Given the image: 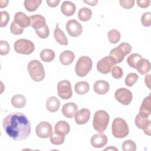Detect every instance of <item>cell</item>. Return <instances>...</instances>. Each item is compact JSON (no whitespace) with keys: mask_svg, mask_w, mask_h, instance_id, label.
Masks as SVG:
<instances>
[{"mask_svg":"<svg viewBox=\"0 0 151 151\" xmlns=\"http://www.w3.org/2000/svg\"><path fill=\"white\" fill-rule=\"evenodd\" d=\"M3 129L8 137L15 141H21L29 136L31 123L23 113L13 112L4 119Z\"/></svg>","mask_w":151,"mask_h":151,"instance_id":"1","label":"cell"},{"mask_svg":"<svg viewBox=\"0 0 151 151\" xmlns=\"http://www.w3.org/2000/svg\"><path fill=\"white\" fill-rule=\"evenodd\" d=\"M27 69L30 77L34 81L40 82L44 78L45 70L42 64L38 60H33L29 61Z\"/></svg>","mask_w":151,"mask_h":151,"instance_id":"2","label":"cell"},{"mask_svg":"<svg viewBox=\"0 0 151 151\" xmlns=\"http://www.w3.org/2000/svg\"><path fill=\"white\" fill-rule=\"evenodd\" d=\"M111 132L116 138L122 139L126 137L129 133L127 123L122 118L117 117L114 119L111 125Z\"/></svg>","mask_w":151,"mask_h":151,"instance_id":"3","label":"cell"},{"mask_svg":"<svg viewBox=\"0 0 151 151\" xmlns=\"http://www.w3.org/2000/svg\"><path fill=\"white\" fill-rule=\"evenodd\" d=\"M109 122V115L107 111L100 110L97 111L93 117V126L99 133H103L107 128Z\"/></svg>","mask_w":151,"mask_h":151,"instance_id":"4","label":"cell"},{"mask_svg":"<svg viewBox=\"0 0 151 151\" xmlns=\"http://www.w3.org/2000/svg\"><path fill=\"white\" fill-rule=\"evenodd\" d=\"M131 51L132 46L129 43L124 42L120 44L117 47L113 48L110 52V56L115 60L116 64H118L121 63Z\"/></svg>","mask_w":151,"mask_h":151,"instance_id":"5","label":"cell"},{"mask_svg":"<svg viewBox=\"0 0 151 151\" xmlns=\"http://www.w3.org/2000/svg\"><path fill=\"white\" fill-rule=\"evenodd\" d=\"M93 62L91 59L87 56H82L77 60L75 71L77 75L79 77H84L91 70Z\"/></svg>","mask_w":151,"mask_h":151,"instance_id":"6","label":"cell"},{"mask_svg":"<svg viewBox=\"0 0 151 151\" xmlns=\"http://www.w3.org/2000/svg\"><path fill=\"white\" fill-rule=\"evenodd\" d=\"M14 48L15 52L17 53L28 55L34 51L35 46L34 43L30 40L27 39H19L15 42Z\"/></svg>","mask_w":151,"mask_h":151,"instance_id":"7","label":"cell"},{"mask_svg":"<svg viewBox=\"0 0 151 151\" xmlns=\"http://www.w3.org/2000/svg\"><path fill=\"white\" fill-rule=\"evenodd\" d=\"M57 93L60 98L64 100L69 99L73 94L71 85L68 80H61L57 84Z\"/></svg>","mask_w":151,"mask_h":151,"instance_id":"8","label":"cell"},{"mask_svg":"<svg viewBox=\"0 0 151 151\" xmlns=\"http://www.w3.org/2000/svg\"><path fill=\"white\" fill-rule=\"evenodd\" d=\"M116 64L115 60L110 55L106 56L97 62V69L102 74H108L112 67Z\"/></svg>","mask_w":151,"mask_h":151,"instance_id":"9","label":"cell"},{"mask_svg":"<svg viewBox=\"0 0 151 151\" xmlns=\"http://www.w3.org/2000/svg\"><path fill=\"white\" fill-rule=\"evenodd\" d=\"M114 97L117 101L124 106L129 105L133 99L132 92L126 88L117 89L114 93Z\"/></svg>","mask_w":151,"mask_h":151,"instance_id":"10","label":"cell"},{"mask_svg":"<svg viewBox=\"0 0 151 151\" xmlns=\"http://www.w3.org/2000/svg\"><path fill=\"white\" fill-rule=\"evenodd\" d=\"M52 132V126L48 122H41L36 126L35 133L40 138L46 139L50 136Z\"/></svg>","mask_w":151,"mask_h":151,"instance_id":"11","label":"cell"},{"mask_svg":"<svg viewBox=\"0 0 151 151\" xmlns=\"http://www.w3.org/2000/svg\"><path fill=\"white\" fill-rule=\"evenodd\" d=\"M66 29L70 35L76 37L81 35L83 31L82 25L76 19H70L66 24Z\"/></svg>","mask_w":151,"mask_h":151,"instance_id":"12","label":"cell"},{"mask_svg":"<svg viewBox=\"0 0 151 151\" xmlns=\"http://www.w3.org/2000/svg\"><path fill=\"white\" fill-rule=\"evenodd\" d=\"M13 21L24 29L31 25V19L29 17L27 16L22 12H17L14 15Z\"/></svg>","mask_w":151,"mask_h":151,"instance_id":"13","label":"cell"},{"mask_svg":"<svg viewBox=\"0 0 151 151\" xmlns=\"http://www.w3.org/2000/svg\"><path fill=\"white\" fill-rule=\"evenodd\" d=\"M90 117V110L86 108H83L77 112L74 116L75 122L78 124H84L86 123Z\"/></svg>","mask_w":151,"mask_h":151,"instance_id":"14","label":"cell"},{"mask_svg":"<svg viewBox=\"0 0 151 151\" xmlns=\"http://www.w3.org/2000/svg\"><path fill=\"white\" fill-rule=\"evenodd\" d=\"M90 143L94 147L101 148L107 144V137L101 133L95 134L91 137Z\"/></svg>","mask_w":151,"mask_h":151,"instance_id":"15","label":"cell"},{"mask_svg":"<svg viewBox=\"0 0 151 151\" xmlns=\"http://www.w3.org/2000/svg\"><path fill=\"white\" fill-rule=\"evenodd\" d=\"M151 112V94L145 97L140 106L139 114L143 117H148Z\"/></svg>","mask_w":151,"mask_h":151,"instance_id":"16","label":"cell"},{"mask_svg":"<svg viewBox=\"0 0 151 151\" xmlns=\"http://www.w3.org/2000/svg\"><path fill=\"white\" fill-rule=\"evenodd\" d=\"M29 18L31 19V26L35 30L41 29L47 25L45 19L41 15H31Z\"/></svg>","mask_w":151,"mask_h":151,"instance_id":"17","label":"cell"},{"mask_svg":"<svg viewBox=\"0 0 151 151\" xmlns=\"http://www.w3.org/2000/svg\"><path fill=\"white\" fill-rule=\"evenodd\" d=\"M78 110L77 106L73 102H69L64 104L62 107V113L63 114L69 119L73 117L74 115L76 114Z\"/></svg>","mask_w":151,"mask_h":151,"instance_id":"18","label":"cell"},{"mask_svg":"<svg viewBox=\"0 0 151 151\" xmlns=\"http://www.w3.org/2000/svg\"><path fill=\"white\" fill-rule=\"evenodd\" d=\"M109 83L103 80L96 81L93 86L94 92L100 95H103L107 93L109 90Z\"/></svg>","mask_w":151,"mask_h":151,"instance_id":"19","label":"cell"},{"mask_svg":"<svg viewBox=\"0 0 151 151\" xmlns=\"http://www.w3.org/2000/svg\"><path fill=\"white\" fill-rule=\"evenodd\" d=\"M76 7L74 4L71 1H65L62 3L61 6V11L63 15L67 17L73 15L76 12Z\"/></svg>","mask_w":151,"mask_h":151,"instance_id":"20","label":"cell"},{"mask_svg":"<svg viewBox=\"0 0 151 151\" xmlns=\"http://www.w3.org/2000/svg\"><path fill=\"white\" fill-rule=\"evenodd\" d=\"M140 74H146L150 69V63L146 58H141L136 64V68Z\"/></svg>","mask_w":151,"mask_h":151,"instance_id":"21","label":"cell"},{"mask_svg":"<svg viewBox=\"0 0 151 151\" xmlns=\"http://www.w3.org/2000/svg\"><path fill=\"white\" fill-rule=\"evenodd\" d=\"M45 105L47 110L49 111L54 113L58 110L60 106V101L56 97L52 96L47 100Z\"/></svg>","mask_w":151,"mask_h":151,"instance_id":"22","label":"cell"},{"mask_svg":"<svg viewBox=\"0 0 151 151\" xmlns=\"http://www.w3.org/2000/svg\"><path fill=\"white\" fill-rule=\"evenodd\" d=\"M54 35L56 41L61 45H68V40L64 32L60 29L58 27V23H57L55 29L54 31Z\"/></svg>","mask_w":151,"mask_h":151,"instance_id":"23","label":"cell"},{"mask_svg":"<svg viewBox=\"0 0 151 151\" xmlns=\"http://www.w3.org/2000/svg\"><path fill=\"white\" fill-rule=\"evenodd\" d=\"M75 55L73 52L70 50H65L62 52L60 55V61L64 65H67L73 63Z\"/></svg>","mask_w":151,"mask_h":151,"instance_id":"24","label":"cell"},{"mask_svg":"<svg viewBox=\"0 0 151 151\" xmlns=\"http://www.w3.org/2000/svg\"><path fill=\"white\" fill-rule=\"evenodd\" d=\"M54 129L55 132L59 134H63L64 136H65L67 134H68V133L70 132V127L69 124L67 122L64 120H61V121H58L55 124Z\"/></svg>","mask_w":151,"mask_h":151,"instance_id":"25","label":"cell"},{"mask_svg":"<svg viewBox=\"0 0 151 151\" xmlns=\"http://www.w3.org/2000/svg\"><path fill=\"white\" fill-rule=\"evenodd\" d=\"M134 123L139 129L144 130L150 126V121L148 119V117H143L139 114L136 116Z\"/></svg>","mask_w":151,"mask_h":151,"instance_id":"26","label":"cell"},{"mask_svg":"<svg viewBox=\"0 0 151 151\" xmlns=\"http://www.w3.org/2000/svg\"><path fill=\"white\" fill-rule=\"evenodd\" d=\"M11 104L14 107L22 108L26 104V99L22 94H15L11 99Z\"/></svg>","mask_w":151,"mask_h":151,"instance_id":"27","label":"cell"},{"mask_svg":"<svg viewBox=\"0 0 151 151\" xmlns=\"http://www.w3.org/2000/svg\"><path fill=\"white\" fill-rule=\"evenodd\" d=\"M75 91L80 95L86 94L90 89L89 84L86 81H79L74 86Z\"/></svg>","mask_w":151,"mask_h":151,"instance_id":"28","label":"cell"},{"mask_svg":"<svg viewBox=\"0 0 151 151\" xmlns=\"http://www.w3.org/2000/svg\"><path fill=\"white\" fill-rule=\"evenodd\" d=\"M41 2V0H26L24 1V6L28 11L33 12L36 11Z\"/></svg>","mask_w":151,"mask_h":151,"instance_id":"29","label":"cell"},{"mask_svg":"<svg viewBox=\"0 0 151 151\" xmlns=\"http://www.w3.org/2000/svg\"><path fill=\"white\" fill-rule=\"evenodd\" d=\"M92 16V11L87 7L81 8L78 12V17L81 21H87L90 20Z\"/></svg>","mask_w":151,"mask_h":151,"instance_id":"30","label":"cell"},{"mask_svg":"<svg viewBox=\"0 0 151 151\" xmlns=\"http://www.w3.org/2000/svg\"><path fill=\"white\" fill-rule=\"evenodd\" d=\"M40 58L44 62H51L55 58V52L51 49H44L40 53Z\"/></svg>","mask_w":151,"mask_h":151,"instance_id":"31","label":"cell"},{"mask_svg":"<svg viewBox=\"0 0 151 151\" xmlns=\"http://www.w3.org/2000/svg\"><path fill=\"white\" fill-rule=\"evenodd\" d=\"M50 139L52 144L55 145H60L64 142L65 136L54 132H52L50 134Z\"/></svg>","mask_w":151,"mask_h":151,"instance_id":"32","label":"cell"},{"mask_svg":"<svg viewBox=\"0 0 151 151\" xmlns=\"http://www.w3.org/2000/svg\"><path fill=\"white\" fill-rule=\"evenodd\" d=\"M141 58H142V56L141 55L137 53H133L127 57V63L130 67L136 68V64Z\"/></svg>","mask_w":151,"mask_h":151,"instance_id":"33","label":"cell"},{"mask_svg":"<svg viewBox=\"0 0 151 151\" xmlns=\"http://www.w3.org/2000/svg\"><path fill=\"white\" fill-rule=\"evenodd\" d=\"M108 39L110 43L111 44H116L118 42L120 39V33L117 29H111L110 30L108 34Z\"/></svg>","mask_w":151,"mask_h":151,"instance_id":"34","label":"cell"},{"mask_svg":"<svg viewBox=\"0 0 151 151\" xmlns=\"http://www.w3.org/2000/svg\"><path fill=\"white\" fill-rule=\"evenodd\" d=\"M138 78H139V76L136 73H129V74H127V76L125 78V80H124L125 84L127 86L132 87L137 82Z\"/></svg>","mask_w":151,"mask_h":151,"instance_id":"35","label":"cell"},{"mask_svg":"<svg viewBox=\"0 0 151 151\" xmlns=\"http://www.w3.org/2000/svg\"><path fill=\"white\" fill-rule=\"evenodd\" d=\"M122 148L124 151H135L136 149V145L133 140H127L123 143Z\"/></svg>","mask_w":151,"mask_h":151,"instance_id":"36","label":"cell"},{"mask_svg":"<svg viewBox=\"0 0 151 151\" xmlns=\"http://www.w3.org/2000/svg\"><path fill=\"white\" fill-rule=\"evenodd\" d=\"M111 72L112 77L115 79H119L122 78L123 74V70L119 66L113 67L111 70Z\"/></svg>","mask_w":151,"mask_h":151,"instance_id":"37","label":"cell"},{"mask_svg":"<svg viewBox=\"0 0 151 151\" xmlns=\"http://www.w3.org/2000/svg\"><path fill=\"white\" fill-rule=\"evenodd\" d=\"M141 22L145 27H149L151 25V14L149 12H145L141 17Z\"/></svg>","mask_w":151,"mask_h":151,"instance_id":"38","label":"cell"},{"mask_svg":"<svg viewBox=\"0 0 151 151\" xmlns=\"http://www.w3.org/2000/svg\"><path fill=\"white\" fill-rule=\"evenodd\" d=\"M35 31L37 35L41 38H46L49 36L50 34V30L47 25H45L44 27Z\"/></svg>","mask_w":151,"mask_h":151,"instance_id":"39","label":"cell"},{"mask_svg":"<svg viewBox=\"0 0 151 151\" xmlns=\"http://www.w3.org/2000/svg\"><path fill=\"white\" fill-rule=\"evenodd\" d=\"M10 46L8 42L4 40L0 41V54L1 55L8 54Z\"/></svg>","mask_w":151,"mask_h":151,"instance_id":"40","label":"cell"},{"mask_svg":"<svg viewBox=\"0 0 151 151\" xmlns=\"http://www.w3.org/2000/svg\"><path fill=\"white\" fill-rule=\"evenodd\" d=\"M0 14L1 16V21L0 24V27H6L9 20V15L8 12L4 11H1Z\"/></svg>","mask_w":151,"mask_h":151,"instance_id":"41","label":"cell"},{"mask_svg":"<svg viewBox=\"0 0 151 151\" xmlns=\"http://www.w3.org/2000/svg\"><path fill=\"white\" fill-rule=\"evenodd\" d=\"M24 28L20 27L18 26L15 22L14 21L11 23L10 26V30L12 34L14 35H20L24 31Z\"/></svg>","mask_w":151,"mask_h":151,"instance_id":"42","label":"cell"},{"mask_svg":"<svg viewBox=\"0 0 151 151\" xmlns=\"http://www.w3.org/2000/svg\"><path fill=\"white\" fill-rule=\"evenodd\" d=\"M134 2V0H120L119 1L120 5L125 9H130L133 7Z\"/></svg>","mask_w":151,"mask_h":151,"instance_id":"43","label":"cell"},{"mask_svg":"<svg viewBox=\"0 0 151 151\" xmlns=\"http://www.w3.org/2000/svg\"><path fill=\"white\" fill-rule=\"evenodd\" d=\"M150 1L149 0H140L137 1L138 6L140 8H147L150 5Z\"/></svg>","mask_w":151,"mask_h":151,"instance_id":"44","label":"cell"},{"mask_svg":"<svg viewBox=\"0 0 151 151\" xmlns=\"http://www.w3.org/2000/svg\"><path fill=\"white\" fill-rule=\"evenodd\" d=\"M46 2L49 6L54 8L58 6L60 3V0H47Z\"/></svg>","mask_w":151,"mask_h":151,"instance_id":"45","label":"cell"},{"mask_svg":"<svg viewBox=\"0 0 151 151\" xmlns=\"http://www.w3.org/2000/svg\"><path fill=\"white\" fill-rule=\"evenodd\" d=\"M83 2L84 3H86L87 4H88L89 5H91V6H95L97 2H98V1H83Z\"/></svg>","mask_w":151,"mask_h":151,"instance_id":"46","label":"cell"},{"mask_svg":"<svg viewBox=\"0 0 151 151\" xmlns=\"http://www.w3.org/2000/svg\"><path fill=\"white\" fill-rule=\"evenodd\" d=\"M8 1H2L1 0L0 1V7L1 8H4V7H6L8 5Z\"/></svg>","mask_w":151,"mask_h":151,"instance_id":"47","label":"cell"}]
</instances>
